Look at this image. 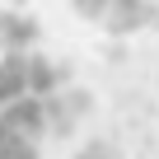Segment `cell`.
<instances>
[{
    "label": "cell",
    "instance_id": "1",
    "mask_svg": "<svg viewBox=\"0 0 159 159\" xmlns=\"http://www.w3.org/2000/svg\"><path fill=\"white\" fill-rule=\"evenodd\" d=\"M89 112H94V94L89 89L61 84L56 94H47V136H75Z\"/></svg>",
    "mask_w": 159,
    "mask_h": 159
},
{
    "label": "cell",
    "instance_id": "2",
    "mask_svg": "<svg viewBox=\"0 0 159 159\" xmlns=\"http://www.w3.org/2000/svg\"><path fill=\"white\" fill-rule=\"evenodd\" d=\"M0 117H5L19 136H47V94H33V89H24L19 98H10L5 108H0Z\"/></svg>",
    "mask_w": 159,
    "mask_h": 159
},
{
    "label": "cell",
    "instance_id": "3",
    "mask_svg": "<svg viewBox=\"0 0 159 159\" xmlns=\"http://www.w3.org/2000/svg\"><path fill=\"white\" fill-rule=\"evenodd\" d=\"M145 24H154V5L150 0H108V10H103V28L108 33H136V28H145Z\"/></svg>",
    "mask_w": 159,
    "mask_h": 159
},
{
    "label": "cell",
    "instance_id": "4",
    "mask_svg": "<svg viewBox=\"0 0 159 159\" xmlns=\"http://www.w3.org/2000/svg\"><path fill=\"white\" fill-rule=\"evenodd\" d=\"M38 38H42V28H38L33 14H24V10H0V47H5V52L38 47Z\"/></svg>",
    "mask_w": 159,
    "mask_h": 159
},
{
    "label": "cell",
    "instance_id": "5",
    "mask_svg": "<svg viewBox=\"0 0 159 159\" xmlns=\"http://www.w3.org/2000/svg\"><path fill=\"white\" fill-rule=\"evenodd\" d=\"M70 159H117V150H112L108 140H89V145H80Z\"/></svg>",
    "mask_w": 159,
    "mask_h": 159
},
{
    "label": "cell",
    "instance_id": "6",
    "mask_svg": "<svg viewBox=\"0 0 159 159\" xmlns=\"http://www.w3.org/2000/svg\"><path fill=\"white\" fill-rule=\"evenodd\" d=\"M75 14L80 19H89V24H103V10H108V0H70Z\"/></svg>",
    "mask_w": 159,
    "mask_h": 159
},
{
    "label": "cell",
    "instance_id": "7",
    "mask_svg": "<svg viewBox=\"0 0 159 159\" xmlns=\"http://www.w3.org/2000/svg\"><path fill=\"white\" fill-rule=\"evenodd\" d=\"M154 28H159V5H154Z\"/></svg>",
    "mask_w": 159,
    "mask_h": 159
}]
</instances>
